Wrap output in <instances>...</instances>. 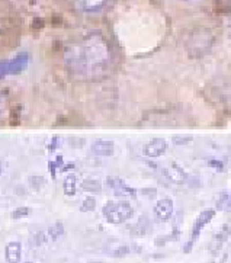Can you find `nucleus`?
<instances>
[{
  "label": "nucleus",
  "mask_w": 231,
  "mask_h": 263,
  "mask_svg": "<svg viewBox=\"0 0 231 263\" xmlns=\"http://www.w3.org/2000/svg\"><path fill=\"white\" fill-rule=\"evenodd\" d=\"M108 55L106 43L99 34L86 35L66 52L67 64L82 74L102 67Z\"/></svg>",
  "instance_id": "1"
},
{
  "label": "nucleus",
  "mask_w": 231,
  "mask_h": 263,
  "mask_svg": "<svg viewBox=\"0 0 231 263\" xmlns=\"http://www.w3.org/2000/svg\"><path fill=\"white\" fill-rule=\"evenodd\" d=\"M102 214L108 222L122 224L132 217L134 210L128 201H108L102 208Z\"/></svg>",
  "instance_id": "2"
},
{
  "label": "nucleus",
  "mask_w": 231,
  "mask_h": 263,
  "mask_svg": "<svg viewBox=\"0 0 231 263\" xmlns=\"http://www.w3.org/2000/svg\"><path fill=\"white\" fill-rule=\"evenodd\" d=\"M28 63H29L28 52H21L12 60H0V79L21 74L26 70Z\"/></svg>",
  "instance_id": "3"
},
{
  "label": "nucleus",
  "mask_w": 231,
  "mask_h": 263,
  "mask_svg": "<svg viewBox=\"0 0 231 263\" xmlns=\"http://www.w3.org/2000/svg\"><path fill=\"white\" fill-rule=\"evenodd\" d=\"M214 215H215V210H211V208L204 210V211L198 215L197 220H195V222H194L192 231H190L189 241L185 245V247H183V252H185V253H190V250H192L194 246H195V243H197V240L199 238V236H201V233H202L204 227H205L208 222H211V220L214 218Z\"/></svg>",
  "instance_id": "4"
},
{
  "label": "nucleus",
  "mask_w": 231,
  "mask_h": 263,
  "mask_svg": "<svg viewBox=\"0 0 231 263\" xmlns=\"http://www.w3.org/2000/svg\"><path fill=\"white\" fill-rule=\"evenodd\" d=\"M167 147L169 145H167V141L164 138L156 137V138H151L150 141H147L144 144L143 153L148 159H159V157H162L163 154H166Z\"/></svg>",
  "instance_id": "5"
},
{
  "label": "nucleus",
  "mask_w": 231,
  "mask_h": 263,
  "mask_svg": "<svg viewBox=\"0 0 231 263\" xmlns=\"http://www.w3.org/2000/svg\"><path fill=\"white\" fill-rule=\"evenodd\" d=\"M106 185L117 196H132V198L137 196V191L134 187L128 186L122 179L117 178V176H111L106 179Z\"/></svg>",
  "instance_id": "6"
},
{
  "label": "nucleus",
  "mask_w": 231,
  "mask_h": 263,
  "mask_svg": "<svg viewBox=\"0 0 231 263\" xmlns=\"http://www.w3.org/2000/svg\"><path fill=\"white\" fill-rule=\"evenodd\" d=\"M231 234V227L228 224H224L223 227L220 229V231H217L214 234V237H213V241H211V245H209V253L211 255H217L223 246L227 243V240L230 237Z\"/></svg>",
  "instance_id": "7"
},
{
  "label": "nucleus",
  "mask_w": 231,
  "mask_h": 263,
  "mask_svg": "<svg viewBox=\"0 0 231 263\" xmlns=\"http://www.w3.org/2000/svg\"><path fill=\"white\" fill-rule=\"evenodd\" d=\"M175 211V204L171 198H162L154 206V214L160 221H169Z\"/></svg>",
  "instance_id": "8"
},
{
  "label": "nucleus",
  "mask_w": 231,
  "mask_h": 263,
  "mask_svg": "<svg viewBox=\"0 0 231 263\" xmlns=\"http://www.w3.org/2000/svg\"><path fill=\"white\" fill-rule=\"evenodd\" d=\"M163 175L173 183H183L188 179V173L182 169V166H179L178 163H170L167 167H164Z\"/></svg>",
  "instance_id": "9"
},
{
  "label": "nucleus",
  "mask_w": 231,
  "mask_h": 263,
  "mask_svg": "<svg viewBox=\"0 0 231 263\" xmlns=\"http://www.w3.org/2000/svg\"><path fill=\"white\" fill-rule=\"evenodd\" d=\"M92 153L99 157H109L115 153V144L109 140H96L92 144Z\"/></svg>",
  "instance_id": "10"
},
{
  "label": "nucleus",
  "mask_w": 231,
  "mask_h": 263,
  "mask_svg": "<svg viewBox=\"0 0 231 263\" xmlns=\"http://www.w3.org/2000/svg\"><path fill=\"white\" fill-rule=\"evenodd\" d=\"M22 257V245L19 241H10L5 247V259L8 263H19Z\"/></svg>",
  "instance_id": "11"
},
{
  "label": "nucleus",
  "mask_w": 231,
  "mask_h": 263,
  "mask_svg": "<svg viewBox=\"0 0 231 263\" xmlns=\"http://www.w3.org/2000/svg\"><path fill=\"white\" fill-rule=\"evenodd\" d=\"M83 12H98L106 5L108 0H71Z\"/></svg>",
  "instance_id": "12"
},
{
  "label": "nucleus",
  "mask_w": 231,
  "mask_h": 263,
  "mask_svg": "<svg viewBox=\"0 0 231 263\" xmlns=\"http://www.w3.org/2000/svg\"><path fill=\"white\" fill-rule=\"evenodd\" d=\"M63 191L67 196H74L77 192V178L76 175L70 173L66 176L64 182H63Z\"/></svg>",
  "instance_id": "13"
},
{
  "label": "nucleus",
  "mask_w": 231,
  "mask_h": 263,
  "mask_svg": "<svg viewBox=\"0 0 231 263\" xmlns=\"http://www.w3.org/2000/svg\"><path fill=\"white\" fill-rule=\"evenodd\" d=\"M82 189L86 191V192H90V194L101 192V191H102V183H101V180H99V179L87 178L82 182Z\"/></svg>",
  "instance_id": "14"
},
{
  "label": "nucleus",
  "mask_w": 231,
  "mask_h": 263,
  "mask_svg": "<svg viewBox=\"0 0 231 263\" xmlns=\"http://www.w3.org/2000/svg\"><path fill=\"white\" fill-rule=\"evenodd\" d=\"M64 234V226H63V222L61 221H57L54 226H51L50 229H48V236L51 240H57V238H60L61 236Z\"/></svg>",
  "instance_id": "15"
},
{
  "label": "nucleus",
  "mask_w": 231,
  "mask_h": 263,
  "mask_svg": "<svg viewBox=\"0 0 231 263\" xmlns=\"http://www.w3.org/2000/svg\"><path fill=\"white\" fill-rule=\"evenodd\" d=\"M94 208H96V199H94L93 196H86L85 201L82 202L80 211L90 212V211H94Z\"/></svg>",
  "instance_id": "16"
},
{
  "label": "nucleus",
  "mask_w": 231,
  "mask_h": 263,
  "mask_svg": "<svg viewBox=\"0 0 231 263\" xmlns=\"http://www.w3.org/2000/svg\"><path fill=\"white\" fill-rule=\"evenodd\" d=\"M29 185L34 191H40L45 185V179L43 176H32V178H29Z\"/></svg>",
  "instance_id": "17"
},
{
  "label": "nucleus",
  "mask_w": 231,
  "mask_h": 263,
  "mask_svg": "<svg viewBox=\"0 0 231 263\" xmlns=\"http://www.w3.org/2000/svg\"><path fill=\"white\" fill-rule=\"evenodd\" d=\"M29 214H31V210L28 206H19V208H16L15 211L12 212V217H13V220H21V218H24L26 215H29Z\"/></svg>",
  "instance_id": "18"
},
{
  "label": "nucleus",
  "mask_w": 231,
  "mask_h": 263,
  "mask_svg": "<svg viewBox=\"0 0 231 263\" xmlns=\"http://www.w3.org/2000/svg\"><path fill=\"white\" fill-rule=\"evenodd\" d=\"M228 205V192H221L217 201V210H225Z\"/></svg>",
  "instance_id": "19"
},
{
  "label": "nucleus",
  "mask_w": 231,
  "mask_h": 263,
  "mask_svg": "<svg viewBox=\"0 0 231 263\" xmlns=\"http://www.w3.org/2000/svg\"><path fill=\"white\" fill-rule=\"evenodd\" d=\"M189 141H192V137L189 136H175L173 137V143L176 145H182V144H186Z\"/></svg>",
  "instance_id": "20"
},
{
  "label": "nucleus",
  "mask_w": 231,
  "mask_h": 263,
  "mask_svg": "<svg viewBox=\"0 0 231 263\" xmlns=\"http://www.w3.org/2000/svg\"><path fill=\"white\" fill-rule=\"evenodd\" d=\"M128 253H129L128 246H121L118 247L113 253H112V256H115V257H124V256H127Z\"/></svg>",
  "instance_id": "21"
},
{
  "label": "nucleus",
  "mask_w": 231,
  "mask_h": 263,
  "mask_svg": "<svg viewBox=\"0 0 231 263\" xmlns=\"http://www.w3.org/2000/svg\"><path fill=\"white\" fill-rule=\"evenodd\" d=\"M47 241V237H45V234L44 233H36L35 234V246H41L43 243H45Z\"/></svg>",
  "instance_id": "22"
},
{
  "label": "nucleus",
  "mask_w": 231,
  "mask_h": 263,
  "mask_svg": "<svg viewBox=\"0 0 231 263\" xmlns=\"http://www.w3.org/2000/svg\"><path fill=\"white\" fill-rule=\"evenodd\" d=\"M208 163H209V166H213V167H215L217 170H223V163H220L218 160H209Z\"/></svg>",
  "instance_id": "23"
},
{
  "label": "nucleus",
  "mask_w": 231,
  "mask_h": 263,
  "mask_svg": "<svg viewBox=\"0 0 231 263\" xmlns=\"http://www.w3.org/2000/svg\"><path fill=\"white\" fill-rule=\"evenodd\" d=\"M227 210H231V191L228 192V205H227Z\"/></svg>",
  "instance_id": "24"
},
{
  "label": "nucleus",
  "mask_w": 231,
  "mask_h": 263,
  "mask_svg": "<svg viewBox=\"0 0 231 263\" xmlns=\"http://www.w3.org/2000/svg\"><path fill=\"white\" fill-rule=\"evenodd\" d=\"M3 102H5V101H3V96L0 95V112H2V108H3Z\"/></svg>",
  "instance_id": "25"
},
{
  "label": "nucleus",
  "mask_w": 231,
  "mask_h": 263,
  "mask_svg": "<svg viewBox=\"0 0 231 263\" xmlns=\"http://www.w3.org/2000/svg\"><path fill=\"white\" fill-rule=\"evenodd\" d=\"M2 172H3V164H2V161H0V175H2Z\"/></svg>",
  "instance_id": "26"
},
{
  "label": "nucleus",
  "mask_w": 231,
  "mask_h": 263,
  "mask_svg": "<svg viewBox=\"0 0 231 263\" xmlns=\"http://www.w3.org/2000/svg\"><path fill=\"white\" fill-rule=\"evenodd\" d=\"M90 263H103V262H90Z\"/></svg>",
  "instance_id": "27"
},
{
  "label": "nucleus",
  "mask_w": 231,
  "mask_h": 263,
  "mask_svg": "<svg viewBox=\"0 0 231 263\" xmlns=\"http://www.w3.org/2000/svg\"><path fill=\"white\" fill-rule=\"evenodd\" d=\"M25 263H32V262H25Z\"/></svg>",
  "instance_id": "28"
}]
</instances>
